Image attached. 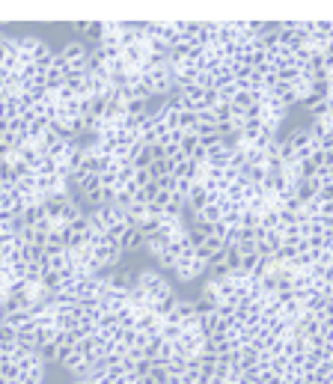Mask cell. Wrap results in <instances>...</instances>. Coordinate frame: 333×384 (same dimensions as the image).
<instances>
[{"mask_svg":"<svg viewBox=\"0 0 333 384\" xmlns=\"http://www.w3.org/2000/svg\"><path fill=\"white\" fill-rule=\"evenodd\" d=\"M286 140L291 143V152H295V161H307L309 155L318 149L316 137H312V131H309L307 125H298V128H291V131H286Z\"/></svg>","mask_w":333,"mask_h":384,"instance_id":"obj_2","label":"cell"},{"mask_svg":"<svg viewBox=\"0 0 333 384\" xmlns=\"http://www.w3.org/2000/svg\"><path fill=\"white\" fill-rule=\"evenodd\" d=\"M170 277H173L176 283H181V286H188V283H194L199 277H208V262L199 259V256L190 250L176 262V268L170 271Z\"/></svg>","mask_w":333,"mask_h":384,"instance_id":"obj_1","label":"cell"}]
</instances>
